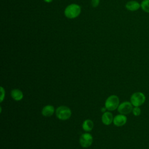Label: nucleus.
Masks as SVG:
<instances>
[{
    "label": "nucleus",
    "instance_id": "423d86ee",
    "mask_svg": "<svg viewBox=\"0 0 149 149\" xmlns=\"http://www.w3.org/2000/svg\"><path fill=\"white\" fill-rule=\"evenodd\" d=\"M93 136L88 133H83L81 135L79 139V143L81 146L83 148H88L93 143Z\"/></svg>",
    "mask_w": 149,
    "mask_h": 149
},
{
    "label": "nucleus",
    "instance_id": "6e6552de",
    "mask_svg": "<svg viewBox=\"0 0 149 149\" xmlns=\"http://www.w3.org/2000/svg\"><path fill=\"white\" fill-rule=\"evenodd\" d=\"M125 7L128 10L134 12L140 8H141V6L139 2L136 1L132 0L128 1L125 5Z\"/></svg>",
    "mask_w": 149,
    "mask_h": 149
},
{
    "label": "nucleus",
    "instance_id": "f8f14e48",
    "mask_svg": "<svg viewBox=\"0 0 149 149\" xmlns=\"http://www.w3.org/2000/svg\"><path fill=\"white\" fill-rule=\"evenodd\" d=\"M94 127V123L90 119L85 120L82 125L83 129L86 132H90Z\"/></svg>",
    "mask_w": 149,
    "mask_h": 149
},
{
    "label": "nucleus",
    "instance_id": "4468645a",
    "mask_svg": "<svg viewBox=\"0 0 149 149\" xmlns=\"http://www.w3.org/2000/svg\"><path fill=\"white\" fill-rule=\"evenodd\" d=\"M132 113L135 116H140L141 113V110L140 107H134L132 110Z\"/></svg>",
    "mask_w": 149,
    "mask_h": 149
},
{
    "label": "nucleus",
    "instance_id": "f03ea898",
    "mask_svg": "<svg viewBox=\"0 0 149 149\" xmlns=\"http://www.w3.org/2000/svg\"><path fill=\"white\" fill-rule=\"evenodd\" d=\"M146 100L145 94L141 91H137L132 94L130 102L133 107H140L144 104Z\"/></svg>",
    "mask_w": 149,
    "mask_h": 149
},
{
    "label": "nucleus",
    "instance_id": "2eb2a0df",
    "mask_svg": "<svg viewBox=\"0 0 149 149\" xmlns=\"http://www.w3.org/2000/svg\"><path fill=\"white\" fill-rule=\"evenodd\" d=\"M100 0H91V5L92 7L96 8L99 5Z\"/></svg>",
    "mask_w": 149,
    "mask_h": 149
},
{
    "label": "nucleus",
    "instance_id": "f257e3e1",
    "mask_svg": "<svg viewBox=\"0 0 149 149\" xmlns=\"http://www.w3.org/2000/svg\"><path fill=\"white\" fill-rule=\"evenodd\" d=\"M81 13V7L76 3H71L68 5L64 10V15L68 19H74L78 17Z\"/></svg>",
    "mask_w": 149,
    "mask_h": 149
},
{
    "label": "nucleus",
    "instance_id": "ddd939ff",
    "mask_svg": "<svg viewBox=\"0 0 149 149\" xmlns=\"http://www.w3.org/2000/svg\"><path fill=\"white\" fill-rule=\"evenodd\" d=\"M141 9L149 13V0H143L140 3Z\"/></svg>",
    "mask_w": 149,
    "mask_h": 149
},
{
    "label": "nucleus",
    "instance_id": "1a4fd4ad",
    "mask_svg": "<svg viewBox=\"0 0 149 149\" xmlns=\"http://www.w3.org/2000/svg\"><path fill=\"white\" fill-rule=\"evenodd\" d=\"M113 117L112 113L109 112H105L101 117L102 123L105 125H109L113 122Z\"/></svg>",
    "mask_w": 149,
    "mask_h": 149
},
{
    "label": "nucleus",
    "instance_id": "39448f33",
    "mask_svg": "<svg viewBox=\"0 0 149 149\" xmlns=\"http://www.w3.org/2000/svg\"><path fill=\"white\" fill-rule=\"evenodd\" d=\"M133 106L129 101H124L120 104L118 107V111L120 114L128 115L132 112Z\"/></svg>",
    "mask_w": 149,
    "mask_h": 149
},
{
    "label": "nucleus",
    "instance_id": "f3484780",
    "mask_svg": "<svg viewBox=\"0 0 149 149\" xmlns=\"http://www.w3.org/2000/svg\"><path fill=\"white\" fill-rule=\"evenodd\" d=\"M45 2H47V3H50V2H52V1L53 0H44Z\"/></svg>",
    "mask_w": 149,
    "mask_h": 149
},
{
    "label": "nucleus",
    "instance_id": "7ed1b4c3",
    "mask_svg": "<svg viewBox=\"0 0 149 149\" xmlns=\"http://www.w3.org/2000/svg\"><path fill=\"white\" fill-rule=\"evenodd\" d=\"M55 114L59 119L65 120L70 118L72 115V112L69 107L62 105L56 108Z\"/></svg>",
    "mask_w": 149,
    "mask_h": 149
},
{
    "label": "nucleus",
    "instance_id": "9b49d317",
    "mask_svg": "<svg viewBox=\"0 0 149 149\" xmlns=\"http://www.w3.org/2000/svg\"><path fill=\"white\" fill-rule=\"evenodd\" d=\"M10 95L12 98L15 101H20L23 98V94L22 91L19 89H13L11 91Z\"/></svg>",
    "mask_w": 149,
    "mask_h": 149
},
{
    "label": "nucleus",
    "instance_id": "9d476101",
    "mask_svg": "<svg viewBox=\"0 0 149 149\" xmlns=\"http://www.w3.org/2000/svg\"><path fill=\"white\" fill-rule=\"evenodd\" d=\"M55 112L54 107L51 105H47L43 107L41 113L43 116L46 117H49L52 116Z\"/></svg>",
    "mask_w": 149,
    "mask_h": 149
},
{
    "label": "nucleus",
    "instance_id": "0eeeda50",
    "mask_svg": "<svg viewBox=\"0 0 149 149\" xmlns=\"http://www.w3.org/2000/svg\"><path fill=\"white\" fill-rule=\"evenodd\" d=\"M127 120V119L125 115L120 113L119 115H116L113 118V123L114 125H115L116 126L120 127V126L125 125L126 123Z\"/></svg>",
    "mask_w": 149,
    "mask_h": 149
},
{
    "label": "nucleus",
    "instance_id": "dca6fc26",
    "mask_svg": "<svg viewBox=\"0 0 149 149\" xmlns=\"http://www.w3.org/2000/svg\"><path fill=\"white\" fill-rule=\"evenodd\" d=\"M5 90L2 87H1V102H2V101L3 100V98L5 97Z\"/></svg>",
    "mask_w": 149,
    "mask_h": 149
},
{
    "label": "nucleus",
    "instance_id": "20e7f679",
    "mask_svg": "<svg viewBox=\"0 0 149 149\" xmlns=\"http://www.w3.org/2000/svg\"><path fill=\"white\" fill-rule=\"evenodd\" d=\"M119 98L116 95H111L107 98L105 102V107L107 109L112 111L118 108L119 105Z\"/></svg>",
    "mask_w": 149,
    "mask_h": 149
}]
</instances>
